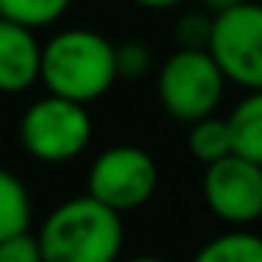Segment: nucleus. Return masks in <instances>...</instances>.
<instances>
[{"label": "nucleus", "mask_w": 262, "mask_h": 262, "mask_svg": "<svg viewBox=\"0 0 262 262\" xmlns=\"http://www.w3.org/2000/svg\"><path fill=\"white\" fill-rule=\"evenodd\" d=\"M117 71L126 80H139L151 71V50L142 40H123L117 43Z\"/></svg>", "instance_id": "nucleus-14"}, {"label": "nucleus", "mask_w": 262, "mask_h": 262, "mask_svg": "<svg viewBox=\"0 0 262 262\" xmlns=\"http://www.w3.org/2000/svg\"><path fill=\"white\" fill-rule=\"evenodd\" d=\"M31 191L13 170L0 167V241L31 228Z\"/></svg>", "instance_id": "nucleus-10"}, {"label": "nucleus", "mask_w": 262, "mask_h": 262, "mask_svg": "<svg viewBox=\"0 0 262 262\" xmlns=\"http://www.w3.org/2000/svg\"><path fill=\"white\" fill-rule=\"evenodd\" d=\"M188 151L204 167L219 161V158H225V155H231L234 151V139H231L228 117L207 114V117L188 123Z\"/></svg>", "instance_id": "nucleus-11"}, {"label": "nucleus", "mask_w": 262, "mask_h": 262, "mask_svg": "<svg viewBox=\"0 0 262 262\" xmlns=\"http://www.w3.org/2000/svg\"><path fill=\"white\" fill-rule=\"evenodd\" d=\"M133 4H139L145 10H176V7L185 4V0H133Z\"/></svg>", "instance_id": "nucleus-17"}, {"label": "nucleus", "mask_w": 262, "mask_h": 262, "mask_svg": "<svg viewBox=\"0 0 262 262\" xmlns=\"http://www.w3.org/2000/svg\"><path fill=\"white\" fill-rule=\"evenodd\" d=\"M194 259L198 262H262V237L247 231V225H234L231 231L207 241Z\"/></svg>", "instance_id": "nucleus-12"}, {"label": "nucleus", "mask_w": 262, "mask_h": 262, "mask_svg": "<svg viewBox=\"0 0 262 262\" xmlns=\"http://www.w3.org/2000/svg\"><path fill=\"white\" fill-rule=\"evenodd\" d=\"M86 191L117 213L145 207L158 191V164L139 145H111L86 170Z\"/></svg>", "instance_id": "nucleus-6"}, {"label": "nucleus", "mask_w": 262, "mask_h": 262, "mask_svg": "<svg viewBox=\"0 0 262 262\" xmlns=\"http://www.w3.org/2000/svg\"><path fill=\"white\" fill-rule=\"evenodd\" d=\"M207 50L225 71L228 83L262 90V4L244 0L237 7L213 13Z\"/></svg>", "instance_id": "nucleus-5"}, {"label": "nucleus", "mask_w": 262, "mask_h": 262, "mask_svg": "<svg viewBox=\"0 0 262 262\" xmlns=\"http://www.w3.org/2000/svg\"><path fill=\"white\" fill-rule=\"evenodd\" d=\"M210 31H213V19L201 16V13H185L176 22L179 47H207L210 43Z\"/></svg>", "instance_id": "nucleus-16"}, {"label": "nucleus", "mask_w": 262, "mask_h": 262, "mask_svg": "<svg viewBox=\"0 0 262 262\" xmlns=\"http://www.w3.org/2000/svg\"><path fill=\"white\" fill-rule=\"evenodd\" d=\"M74 0H0V16H7L13 22H22L34 31L53 28Z\"/></svg>", "instance_id": "nucleus-13"}, {"label": "nucleus", "mask_w": 262, "mask_h": 262, "mask_svg": "<svg viewBox=\"0 0 262 262\" xmlns=\"http://www.w3.org/2000/svg\"><path fill=\"white\" fill-rule=\"evenodd\" d=\"M225 71L207 47H179L158 71V99L179 123L216 114L225 96Z\"/></svg>", "instance_id": "nucleus-4"}, {"label": "nucleus", "mask_w": 262, "mask_h": 262, "mask_svg": "<svg viewBox=\"0 0 262 262\" xmlns=\"http://www.w3.org/2000/svg\"><path fill=\"white\" fill-rule=\"evenodd\" d=\"M117 77V43L105 34L93 28H65L43 40L40 83L47 93L90 105L102 99Z\"/></svg>", "instance_id": "nucleus-2"}, {"label": "nucleus", "mask_w": 262, "mask_h": 262, "mask_svg": "<svg viewBox=\"0 0 262 262\" xmlns=\"http://www.w3.org/2000/svg\"><path fill=\"white\" fill-rule=\"evenodd\" d=\"M37 259H43V250L37 234H31V228L0 241V262H37Z\"/></svg>", "instance_id": "nucleus-15"}, {"label": "nucleus", "mask_w": 262, "mask_h": 262, "mask_svg": "<svg viewBox=\"0 0 262 262\" xmlns=\"http://www.w3.org/2000/svg\"><path fill=\"white\" fill-rule=\"evenodd\" d=\"M123 213L90 191L56 204L37 231L47 262H111L123 250Z\"/></svg>", "instance_id": "nucleus-1"}, {"label": "nucleus", "mask_w": 262, "mask_h": 262, "mask_svg": "<svg viewBox=\"0 0 262 262\" xmlns=\"http://www.w3.org/2000/svg\"><path fill=\"white\" fill-rule=\"evenodd\" d=\"M234 151L262 164V90H250L228 114Z\"/></svg>", "instance_id": "nucleus-9"}, {"label": "nucleus", "mask_w": 262, "mask_h": 262, "mask_svg": "<svg viewBox=\"0 0 262 262\" xmlns=\"http://www.w3.org/2000/svg\"><path fill=\"white\" fill-rule=\"evenodd\" d=\"M43 43L37 31L0 16V96H22L40 83Z\"/></svg>", "instance_id": "nucleus-8"}, {"label": "nucleus", "mask_w": 262, "mask_h": 262, "mask_svg": "<svg viewBox=\"0 0 262 262\" xmlns=\"http://www.w3.org/2000/svg\"><path fill=\"white\" fill-rule=\"evenodd\" d=\"M204 201L225 225H253L262 219V164L231 151L204 170Z\"/></svg>", "instance_id": "nucleus-7"}, {"label": "nucleus", "mask_w": 262, "mask_h": 262, "mask_svg": "<svg viewBox=\"0 0 262 262\" xmlns=\"http://www.w3.org/2000/svg\"><path fill=\"white\" fill-rule=\"evenodd\" d=\"M93 139V117L83 102L43 93L19 117V142L40 164H68L86 151Z\"/></svg>", "instance_id": "nucleus-3"}, {"label": "nucleus", "mask_w": 262, "mask_h": 262, "mask_svg": "<svg viewBox=\"0 0 262 262\" xmlns=\"http://www.w3.org/2000/svg\"><path fill=\"white\" fill-rule=\"evenodd\" d=\"M237 4H244V0H204V7L210 13H219V10H228V7H237Z\"/></svg>", "instance_id": "nucleus-18"}]
</instances>
